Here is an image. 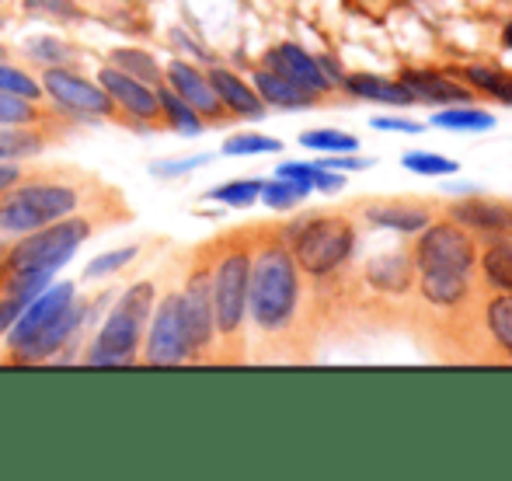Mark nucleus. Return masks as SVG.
Masks as SVG:
<instances>
[{
	"label": "nucleus",
	"mask_w": 512,
	"mask_h": 481,
	"mask_svg": "<svg viewBox=\"0 0 512 481\" xmlns=\"http://www.w3.org/2000/svg\"><path fill=\"white\" fill-rule=\"evenodd\" d=\"M108 67L122 70V74L136 77V81L150 84V88H157V84L164 81V67L154 60V53H147V49H140V46L108 49Z\"/></svg>",
	"instance_id": "27"
},
{
	"label": "nucleus",
	"mask_w": 512,
	"mask_h": 481,
	"mask_svg": "<svg viewBox=\"0 0 512 481\" xmlns=\"http://www.w3.org/2000/svg\"><path fill=\"white\" fill-rule=\"evenodd\" d=\"M95 81L102 84V88L108 91V98L115 102L122 126L136 129V133H154V129H164L157 88H150V84L136 81V77L122 74V70H115V67H108V63L95 74Z\"/></svg>",
	"instance_id": "11"
},
{
	"label": "nucleus",
	"mask_w": 512,
	"mask_h": 481,
	"mask_svg": "<svg viewBox=\"0 0 512 481\" xmlns=\"http://www.w3.org/2000/svg\"><path fill=\"white\" fill-rule=\"evenodd\" d=\"M98 210L74 213L56 224H46L32 234H21L0 251V279L18 276H49L53 279L70 258L81 251V244L95 234Z\"/></svg>",
	"instance_id": "4"
},
{
	"label": "nucleus",
	"mask_w": 512,
	"mask_h": 481,
	"mask_svg": "<svg viewBox=\"0 0 512 481\" xmlns=\"http://www.w3.org/2000/svg\"><path fill=\"white\" fill-rule=\"evenodd\" d=\"M49 122H53V112L42 109V102L0 91V126H49Z\"/></svg>",
	"instance_id": "31"
},
{
	"label": "nucleus",
	"mask_w": 512,
	"mask_h": 481,
	"mask_svg": "<svg viewBox=\"0 0 512 481\" xmlns=\"http://www.w3.org/2000/svg\"><path fill=\"white\" fill-rule=\"evenodd\" d=\"M248 328L262 342H286L304 321V272L279 227H251Z\"/></svg>",
	"instance_id": "1"
},
{
	"label": "nucleus",
	"mask_w": 512,
	"mask_h": 481,
	"mask_svg": "<svg viewBox=\"0 0 512 481\" xmlns=\"http://www.w3.org/2000/svg\"><path fill=\"white\" fill-rule=\"evenodd\" d=\"M112 203H122L119 192L105 189L88 175H74V171L21 175V182L0 196V251L21 234H32L63 217L102 210Z\"/></svg>",
	"instance_id": "2"
},
{
	"label": "nucleus",
	"mask_w": 512,
	"mask_h": 481,
	"mask_svg": "<svg viewBox=\"0 0 512 481\" xmlns=\"http://www.w3.org/2000/svg\"><path fill=\"white\" fill-rule=\"evenodd\" d=\"M363 279L370 290L377 293H391V297H401L415 286V262H411V251L398 248L387 251V255H377L366 262Z\"/></svg>",
	"instance_id": "19"
},
{
	"label": "nucleus",
	"mask_w": 512,
	"mask_h": 481,
	"mask_svg": "<svg viewBox=\"0 0 512 481\" xmlns=\"http://www.w3.org/2000/svg\"><path fill=\"white\" fill-rule=\"evenodd\" d=\"M446 217L464 227L471 238L481 241L509 238L512 234V206L499 203V199H485V196L460 199V203L446 206Z\"/></svg>",
	"instance_id": "15"
},
{
	"label": "nucleus",
	"mask_w": 512,
	"mask_h": 481,
	"mask_svg": "<svg viewBox=\"0 0 512 481\" xmlns=\"http://www.w3.org/2000/svg\"><path fill=\"white\" fill-rule=\"evenodd\" d=\"M164 84H168L182 102H189L192 109L203 116L206 126H223V122H230V112L223 109V102L216 98L206 70H199L196 63L182 60V56L164 63Z\"/></svg>",
	"instance_id": "14"
},
{
	"label": "nucleus",
	"mask_w": 512,
	"mask_h": 481,
	"mask_svg": "<svg viewBox=\"0 0 512 481\" xmlns=\"http://www.w3.org/2000/svg\"><path fill=\"white\" fill-rule=\"evenodd\" d=\"M502 42H506V46L512 49V21H509V25H506V32H502Z\"/></svg>",
	"instance_id": "47"
},
{
	"label": "nucleus",
	"mask_w": 512,
	"mask_h": 481,
	"mask_svg": "<svg viewBox=\"0 0 512 481\" xmlns=\"http://www.w3.org/2000/svg\"><path fill=\"white\" fill-rule=\"evenodd\" d=\"M283 140L262 133H237L223 143V157H255V154H279Z\"/></svg>",
	"instance_id": "37"
},
{
	"label": "nucleus",
	"mask_w": 512,
	"mask_h": 481,
	"mask_svg": "<svg viewBox=\"0 0 512 481\" xmlns=\"http://www.w3.org/2000/svg\"><path fill=\"white\" fill-rule=\"evenodd\" d=\"M0 91L4 95H18V98H28V102H42L46 91H42V81L28 70L14 67L11 60H0Z\"/></svg>",
	"instance_id": "34"
},
{
	"label": "nucleus",
	"mask_w": 512,
	"mask_h": 481,
	"mask_svg": "<svg viewBox=\"0 0 512 481\" xmlns=\"http://www.w3.org/2000/svg\"><path fill=\"white\" fill-rule=\"evenodd\" d=\"M255 231L209 241V297L216 325V363H244L248 342V279Z\"/></svg>",
	"instance_id": "3"
},
{
	"label": "nucleus",
	"mask_w": 512,
	"mask_h": 481,
	"mask_svg": "<svg viewBox=\"0 0 512 481\" xmlns=\"http://www.w3.org/2000/svg\"><path fill=\"white\" fill-rule=\"evenodd\" d=\"M363 217L370 220L373 227H384V231L394 234H418L425 224L432 220V210L422 203H408V199H384V203H366Z\"/></svg>",
	"instance_id": "22"
},
{
	"label": "nucleus",
	"mask_w": 512,
	"mask_h": 481,
	"mask_svg": "<svg viewBox=\"0 0 512 481\" xmlns=\"http://www.w3.org/2000/svg\"><path fill=\"white\" fill-rule=\"evenodd\" d=\"M474 269H481V279H485L488 290L512 293V234L509 238L485 241V251H478V265Z\"/></svg>",
	"instance_id": "24"
},
{
	"label": "nucleus",
	"mask_w": 512,
	"mask_h": 481,
	"mask_svg": "<svg viewBox=\"0 0 512 481\" xmlns=\"http://www.w3.org/2000/svg\"><path fill=\"white\" fill-rule=\"evenodd\" d=\"M300 272L314 283L342 276L356 255V220L352 213H307L293 224L279 227Z\"/></svg>",
	"instance_id": "5"
},
{
	"label": "nucleus",
	"mask_w": 512,
	"mask_h": 481,
	"mask_svg": "<svg viewBox=\"0 0 512 481\" xmlns=\"http://www.w3.org/2000/svg\"><path fill=\"white\" fill-rule=\"evenodd\" d=\"M91 311V304H84V300H74V304L67 307V311L60 314L56 321H49L46 328H42L39 335H32V339L25 342V346L18 349V353H11L4 363L11 366H32V363H53L63 356V349L74 346L77 335H81L84 328V314Z\"/></svg>",
	"instance_id": "12"
},
{
	"label": "nucleus",
	"mask_w": 512,
	"mask_h": 481,
	"mask_svg": "<svg viewBox=\"0 0 512 481\" xmlns=\"http://www.w3.org/2000/svg\"><path fill=\"white\" fill-rule=\"evenodd\" d=\"M4 4H7V0H0V7H4Z\"/></svg>",
	"instance_id": "50"
},
{
	"label": "nucleus",
	"mask_w": 512,
	"mask_h": 481,
	"mask_svg": "<svg viewBox=\"0 0 512 481\" xmlns=\"http://www.w3.org/2000/svg\"><path fill=\"white\" fill-rule=\"evenodd\" d=\"M209 161H213V157H209V154L168 157V161H154V164H150V171H154L157 178H182V175H192V171L206 168Z\"/></svg>",
	"instance_id": "40"
},
{
	"label": "nucleus",
	"mask_w": 512,
	"mask_h": 481,
	"mask_svg": "<svg viewBox=\"0 0 512 481\" xmlns=\"http://www.w3.org/2000/svg\"><path fill=\"white\" fill-rule=\"evenodd\" d=\"M314 168H317V164H307V161H283L276 168V178H286V182H297V185H307V189H314V185H310V178H314Z\"/></svg>",
	"instance_id": "41"
},
{
	"label": "nucleus",
	"mask_w": 512,
	"mask_h": 481,
	"mask_svg": "<svg viewBox=\"0 0 512 481\" xmlns=\"http://www.w3.org/2000/svg\"><path fill=\"white\" fill-rule=\"evenodd\" d=\"M178 311H182L189 363H216V325L213 297H209V244L196 251L182 286H178Z\"/></svg>",
	"instance_id": "7"
},
{
	"label": "nucleus",
	"mask_w": 512,
	"mask_h": 481,
	"mask_svg": "<svg viewBox=\"0 0 512 481\" xmlns=\"http://www.w3.org/2000/svg\"><path fill=\"white\" fill-rule=\"evenodd\" d=\"M251 88L258 91V98L265 102V109H283V112L314 109V105L324 98V95H317V91L300 88V84L286 81V77L272 74V70H265V67L255 70V81H251Z\"/></svg>",
	"instance_id": "20"
},
{
	"label": "nucleus",
	"mask_w": 512,
	"mask_h": 481,
	"mask_svg": "<svg viewBox=\"0 0 512 481\" xmlns=\"http://www.w3.org/2000/svg\"><path fill=\"white\" fill-rule=\"evenodd\" d=\"M21 11H25L28 18L60 21V25L88 21V7H84L81 0H21Z\"/></svg>",
	"instance_id": "32"
},
{
	"label": "nucleus",
	"mask_w": 512,
	"mask_h": 481,
	"mask_svg": "<svg viewBox=\"0 0 512 481\" xmlns=\"http://www.w3.org/2000/svg\"><path fill=\"white\" fill-rule=\"evenodd\" d=\"M401 84L415 102L425 105H471L474 98V91H467L464 84L450 81L443 74H432V70H401Z\"/></svg>",
	"instance_id": "21"
},
{
	"label": "nucleus",
	"mask_w": 512,
	"mask_h": 481,
	"mask_svg": "<svg viewBox=\"0 0 512 481\" xmlns=\"http://www.w3.org/2000/svg\"><path fill=\"white\" fill-rule=\"evenodd\" d=\"M42 91L53 102V112L70 119H105L119 122V109L95 77L81 74L77 67H42Z\"/></svg>",
	"instance_id": "8"
},
{
	"label": "nucleus",
	"mask_w": 512,
	"mask_h": 481,
	"mask_svg": "<svg viewBox=\"0 0 512 481\" xmlns=\"http://www.w3.org/2000/svg\"><path fill=\"white\" fill-rule=\"evenodd\" d=\"M411 262L418 269H453V272H474L478 265V241L464 231L460 224L446 220H429L415 234L411 244Z\"/></svg>",
	"instance_id": "9"
},
{
	"label": "nucleus",
	"mask_w": 512,
	"mask_h": 481,
	"mask_svg": "<svg viewBox=\"0 0 512 481\" xmlns=\"http://www.w3.org/2000/svg\"><path fill=\"white\" fill-rule=\"evenodd\" d=\"M317 63H321V70H324V77H328L331 84H342V67L335 63V56H317Z\"/></svg>",
	"instance_id": "46"
},
{
	"label": "nucleus",
	"mask_w": 512,
	"mask_h": 481,
	"mask_svg": "<svg viewBox=\"0 0 512 481\" xmlns=\"http://www.w3.org/2000/svg\"><path fill=\"white\" fill-rule=\"evenodd\" d=\"M342 88L356 98L366 102H380V105H415V98L408 95V88L401 81H384L377 74H345Z\"/></svg>",
	"instance_id": "25"
},
{
	"label": "nucleus",
	"mask_w": 512,
	"mask_h": 481,
	"mask_svg": "<svg viewBox=\"0 0 512 481\" xmlns=\"http://www.w3.org/2000/svg\"><path fill=\"white\" fill-rule=\"evenodd\" d=\"M314 189L307 185H297V182H286V178H272V182H262V203L272 206V210H293L297 203H304Z\"/></svg>",
	"instance_id": "36"
},
{
	"label": "nucleus",
	"mask_w": 512,
	"mask_h": 481,
	"mask_svg": "<svg viewBox=\"0 0 512 481\" xmlns=\"http://www.w3.org/2000/svg\"><path fill=\"white\" fill-rule=\"evenodd\" d=\"M418 297L429 307L446 314H460V307H467L474 300V283L471 272H453V269H418L415 279Z\"/></svg>",
	"instance_id": "17"
},
{
	"label": "nucleus",
	"mask_w": 512,
	"mask_h": 481,
	"mask_svg": "<svg viewBox=\"0 0 512 481\" xmlns=\"http://www.w3.org/2000/svg\"><path fill=\"white\" fill-rule=\"evenodd\" d=\"M401 164H405L408 171H415V175H453V171H457V161H450V157H443V154H425V150L405 154Z\"/></svg>",
	"instance_id": "39"
},
{
	"label": "nucleus",
	"mask_w": 512,
	"mask_h": 481,
	"mask_svg": "<svg viewBox=\"0 0 512 481\" xmlns=\"http://www.w3.org/2000/svg\"><path fill=\"white\" fill-rule=\"evenodd\" d=\"M154 279H136L119 293L115 307L108 311L98 335L91 346L84 349V363L88 366H136L140 363L143 346V328L154 311Z\"/></svg>",
	"instance_id": "6"
},
{
	"label": "nucleus",
	"mask_w": 512,
	"mask_h": 481,
	"mask_svg": "<svg viewBox=\"0 0 512 481\" xmlns=\"http://www.w3.org/2000/svg\"><path fill=\"white\" fill-rule=\"evenodd\" d=\"M370 126L373 129H380V133H408V136H415V133H422V122H411V119H394V116H380V119H370Z\"/></svg>",
	"instance_id": "44"
},
{
	"label": "nucleus",
	"mask_w": 512,
	"mask_h": 481,
	"mask_svg": "<svg viewBox=\"0 0 512 481\" xmlns=\"http://www.w3.org/2000/svg\"><path fill=\"white\" fill-rule=\"evenodd\" d=\"M258 196H262V178H234V182H223V185H216V189L206 192L209 203L234 206V210L255 206Z\"/></svg>",
	"instance_id": "33"
},
{
	"label": "nucleus",
	"mask_w": 512,
	"mask_h": 481,
	"mask_svg": "<svg viewBox=\"0 0 512 481\" xmlns=\"http://www.w3.org/2000/svg\"><path fill=\"white\" fill-rule=\"evenodd\" d=\"M481 321H485L492 346L499 349V360L512 363V293H488L485 304H481Z\"/></svg>",
	"instance_id": "23"
},
{
	"label": "nucleus",
	"mask_w": 512,
	"mask_h": 481,
	"mask_svg": "<svg viewBox=\"0 0 512 481\" xmlns=\"http://www.w3.org/2000/svg\"><path fill=\"white\" fill-rule=\"evenodd\" d=\"M7 25H11V18H7V11H0V32H4Z\"/></svg>",
	"instance_id": "48"
},
{
	"label": "nucleus",
	"mask_w": 512,
	"mask_h": 481,
	"mask_svg": "<svg viewBox=\"0 0 512 481\" xmlns=\"http://www.w3.org/2000/svg\"><path fill=\"white\" fill-rule=\"evenodd\" d=\"M157 98H161L164 129H171V133H178V136H199V133H206V129H209L203 122V116H199L189 102H182V98H178L164 81L157 84Z\"/></svg>",
	"instance_id": "26"
},
{
	"label": "nucleus",
	"mask_w": 512,
	"mask_h": 481,
	"mask_svg": "<svg viewBox=\"0 0 512 481\" xmlns=\"http://www.w3.org/2000/svg\"><path fill=\"white\" fill-rule=\"evenodd\" d=\"M429 122L436 129H453V133H488V129H495L492 112L471 109V105H450V109H439Z\"/></svg>",
	"instance_id": "29"
},
{
	"label": "nucleus",
	"mask_w": 512,
	"mask_h": 481,
	"mask_svg": "<svg viewBox=\"0 0 512 481\" xmlns=\"http://www.w3.org/2000/svg\"><path fill=\"white\" fill-rule=\"evenodd\" d=\"M300 147L317 150V154H356L359 140L352 133H338V129H307L300 136Z\"/></svg>",
	"instance_id": "35"
},
{
	"label": "nucleus",
	"mask_w": 512,
	"mask_h": 481,
	"mask_svg": "<svg viewBox=\"0 0 512 481\" xmlns=\"http://www.w3.org/2000/svg\"><path fill=\"white\" fill-rule=\"evenodd\" d=\"M310 185H314L317 192H324V196H331V192H342L345 189V175H338L335 168H324V164H317L314 178H310Z\"/></svg>",
	"instance_id": "42"
},
{
	"label": "nucleus",
	"mask_w": 512,
	"mask_h": 481,
	"mask_svg": "<svg viewBox=\"0 0 512 481\" xmlns=\"http://www.w3.org/2000/svg\"><path fill=\"white\" fill-rule=\"evenodd\" d=\"M143 366H182L189 363V339H185L182 311H178V290L164 293L154 304L147 321V335L140 346Z\"/></svg>",
	"instance_id": "10"
},
{
	"label": "nucleus",
	"mask_w": 512,
	"mask_h": 481,
	"mask_svg": "<svg viewBox=\"0 0 512 481\" xmlns=\"http://www.w3.org/2000/svg\"><path fill=\"white\" fill-rule=\"evenodd\" d=\"M206 77H209V84H213L216 98L223 102V109L230 112V119H265V112L269 109H265V102L258 98V91L251 88L241 74L220 67V63H209Z\"/></svg>",
	"instance_id": "18"
},
{
	"label": "nucleus",
	"mask_w": 512,
	"mask_h": 481,
	"mask_svg": "<svg viewBox=\"0 0 512 481\" xmlns=\"http://www.w3.org/2000/svg\"><path fill=\"white\" fill-rule=\"evenodd\" d=\"M457 74L464 77L474 91H481V95L495 98V102H502V105H512V74H502V70H495V67H460Z\"/></svg>",
	"instance_id": "30"
},
{
	"label": "nucleus",
	"mask_w": 512,
	"mask_h": 481,
	"mask_svg": "<svg viewBox=\"0 0 512 481\" xmlns=\"http://www.w3.org/2000/svg\"><path fill=\"white\" fill-rule=\"evenodd\" d=\"M21 175H25V171L14 161H0V196H4L7 189H14V185L21 182Z\"/></svg>",
	"instance_id": "45"
},
{
	"label": "nucleus",
	"mask_w": 512,
	"mask_h": 481,
	"mask_svg": "<svg viewBox=\"0 0 512 481\" xmlns=\"http://www.w3.org/2000/svg\"><path fill=\"white\" fill-rule=\"evenodd\" d=\"M74 300H77V286L74 283H49L46 290H42L39 297H35L32 304H28L25 311L18 314V321L7 328V335H4V360L11 353H18V349L25 346L32 335H39L42 328L49 325V321L60 318V314L67 311Z\"/></svg>",
	"instance_id": "13"
},
{
	"label": "nucleus",
	"mask_w": 512,
	"mask_h": 481,
	"mask_svg": "<svg viewBox=\"0 0 512 481\" xmlns=\"http://www.w3.org/2000/svg\"><path fill=\"white\" fill-rule=\"evenodd\" d=\"M324 168H335V171H366L373 168V157H356V154H324Z\"/></svg>",
	"instance_id": "43"
},
{
	"label": "nucleus",
	"mask_w": 512,
	"mask_h": 481,
	"mask_svg": "<svg viewBox=\"0 0 512 481\" xmlns=\"http://www.w3.org/2000/svg\"><path fill=\"white\" fill-rule=\"evenodd\" d=\"M140 255V244H126V248H115V251H105L98 255L95 262L84 265V279H105V276H115L119 269H126L133 258Z\"/></svg>",
	"instance_id": "38"
},
{
	"label": "nucleus",
	"mask_w": 512,
	"mask_h": 481,
	"mask_svg": "<svg viewBox=\"0 0 512 481\" xmlns=\"http://www.w3.org/2000/svg\"><path fill=\"white\" fill-rule=\"evenodd\" d=\"M0 60H11V49H7L4 42H0Z\"/></svg>",
	"instance_id": "49"
},
{
	"label": "nucleus",
	"mask_w": 512,
	"mask_h": 481,
	"mask_svg": "<svg viewBox=\"0 0 512 481\" xmlns=\"http://www.w3.org/2000/svg\"><path fill=\"white\" fill-rule=\"evenodd\" d=\"M25 53L39 67H77L81 63V46L63 35H35L25 42Z\"/></svg>",
	"instance_id": "28"
},
{
	"label": "nucleus",
	"mask_w": 512,
	"mask_h": 481,
	"mask_svg": "<svg viewBox=\"0 0 512 481\" xmlns=\"http://www.w3.org/2000/svg\"><path fill=\"white\" fill-rule=\"evenodd\" d=\"M262 67L279 77H286V81L300 84V88L317 91V95H328V91L335 88V84L324 77L317 56H310L304 46H297V42H279V46H272L269 53L262 56Z\"/></svg>",
	"instance_id": "16"
}]
</instances>
